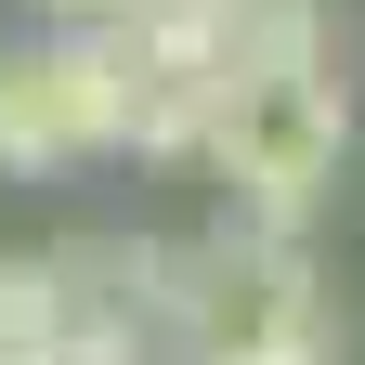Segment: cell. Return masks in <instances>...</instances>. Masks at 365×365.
I'll return each mask as SVG.
<instances>
[{
	"mask_svg": "<svg viewBox=\"0 0 365 365\" xmlns=\"http://www.w3.org/2000/svg\"><path fill=\"white\" fill-rule=\"evenodd\" d=\"M196 157L235 196L222 222L313 235V209L339 196V157H352V78L327 39V0H235V66H222Z\"/></svg>",
	"mask_w": 365,
	"mask_h": 365,
	"instance_id": "1",
	"label": "cell"
},
{
	"mask_svg": "<svg viewBox=\"0 0 365 365\" xmlns=\"http://www.w3.org/2000/svg\"><path fill=\"white\" fill-rule=\"evenodd\" d=\"M130 327L157 339V365H352L313 248H300V235H261V222L144 235Z\"/></svg>",
	"mask_w": 365,
	"mask_h": 365,
	"instance_id": "2",
	"label": "cell"
},
{
	"mask_svg": "<svg viewBox=\"0 0 365 365\" xmlns=\"http://www.w3.org/2000/svg\"><path fill=\"white\" fill-rule=\"evenodd\" d=\"M39 66H53L66 91V130H78V157H130V26H53L39 39Z\"/></svg>",
	"mask_w": 365,
	"mask_h": 365,
	"instance_id": "3",
	"label": "cell"
},
{
	"mask_svg": "<svg viewBox=\"0 0 365 365\" xmlns=\"http://www.w3.org/2000/svg\"><path fill=\"white\" fill-rule=\"evenodd\" d=\"M91 170L78 130H66V91L39 66V39H0V182H66Z\"/></svg>",
	"mask_w": 365,
	"mask_h": 365,
	"instance_id": "4",
	"label": "cell"
},
{
	"mask_svg": "<svg viewBox=\"0 0 365 365\" xmlns=\"http://www.w3.org/2000/svg\"><path fill=\"white\" fill-rule=\"evenodd\" d=\"M66 339V287L39 248H0V352H53Z\"/></svg>",
	"mask_w": 365,
	"mask_h": 365,
	"instance_id": "5",
	"label": "cell"
},
{
	"mask_svg": "<svg viewBox=\"0 0 365 365\" xmlns=\"http://www.w3.org/2000/svg\"><path fill=\"white\" fill-rule=\"evenodd\" d=\"M39 365H157V339L130 327V313H78V327L39 352Z\"/></svg>",
	"mask_w": 365,
	"mask_h": 365,
	"instance_id": "6",
	"label": "cell"
},
{
	"mask_svg": "<svg viewBox=\"0 0 365 365\" xmlns=\"http://www.w3.org/2000/svg\"><path fill=\"white\" fill-rule=\"evenodd\" d=\"M26 14H53V26H105V14H130V0H26Z\"/></svg>",
	"mask_w": 365,
	"mask_h": 365,
	"instance_id": "7",
	"label": "cell"
},
{
	"mask_svg": "<svg viewBox=\"0 0 365 365\" xmlns=\"http://www.w3.org/2000/svg\"><path fill=\"white\" fill-rule=\"evenodd\" d=\"M0 365H39V352H0Z\"/></svg>",
	"mask_w": 365,
	"mask_h": 365,
	"instance_id": "8",
	"label": "cell"
}]
</instances>
